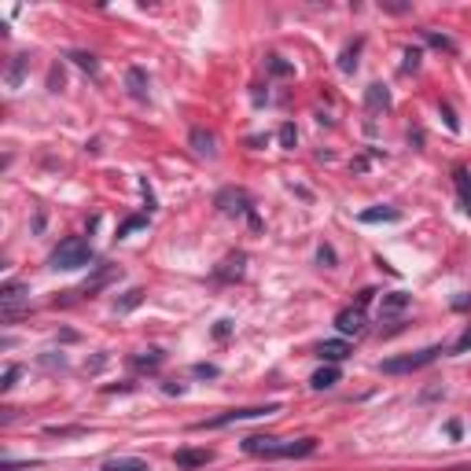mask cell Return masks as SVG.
<instances>
[{
	"label": "cell",
	"instance_id": "obj_1",
	"mask_svg": "<svg viewBox=\"0 0 471 471\" xmlns=\"http://www.w3.org/2000/svg\"><path fill=\"white\" fill-rule=\"evenodd\" d=\"M313 449H317V438H298V442H280V438H262V435L243 438V453H251V457H265V460L309 457Z\"/></svg>",
	"mask_w": 471,
	"mask_h": 471
},
{
	"label": "cell",
	"instance_id": "obj_22",
	"mask_svg": "<svg viewBox=\"0 0 471 471\" xmlns=\"http://www.w3.org/2000/svg\"><path fill=\"white\" fill-rule=\"evenodd\" d=\"M70 59L78 63L81 70H89V74H100V63H96V56H89V52H70Z\"/></svg>",
	"mask_w": 471,
	"mask_h": 471
},
{
	"label": "cell",
	"instance_id": "obj_5",
	"mask_svg": "<svg viewBox=\"0 0 471 471\" xmlns=\"http://www.w3.org/2000/svg\"><path fill=\"white\" fill-rule=\"evenodd\" d=\"M23 309H30V287L26 284H4L0 287V317L4 320H15Z\"/></svg>",
	"mask_w": 471,
	"mask_h": 471
},
{
	"label": "cell",
	"instance_id": "obj_4",
	"mask_svg": "<svg viewBox=\"0 0 471 471\" xmlns=\"http://www.w3.org/2000/svg\"><path fill=\"white\" fill-rule=\"evenodd\" d=\"M442 353V346H427V350H416V353H405V357H387L379 365V372H387V376H401V372H416L423 365H431V361Z\"/></svg>",
	"mask_w": 471,
	"mask_h": 471
},
{
	"label": "cell",
	"instance_id": "obj_29",
	"mask_svg": "<svg viewBox=\"0 0 471 471\" xmlns=\"http://www.w3.org/2000/svg\"><path fill=\"white\" fill-rule=\"evenodd\" d=\"M280 144H284V147H295V144H298V133H295V125H291V122L280 125Z\"/></svg>",
	"mask_w": 471,
	"mask_h": 471
},
{
	"label": "cell",
	"instance_id": "obj_35",
	"mask_svg": "<svg viewBox=\"0 0 471 471\" xmlns=\"http://www.w3.org/2000/svg\"><path fill=\"white\" fill-rule=\"evenodd\" d=\"M372 295H376V291H372V287H365V291L357 295V309H365V306L372 302Z\"/></svg>",
	"mask_w": 471,
	"mask_h": 471
},
{
	"label": "cell",
	"instance_id": "obj_34",
	"mask_svg": "<svg viewBox=\"0 0 471 471\" xmlns=\"http://www.w3.org/2000/svg\"><path fill=\"white\" fill-rule=\"evenodd\" d=\"M196 376H202V379H213V376H218V365H196Z\"/></svg>",
	"mask_w": 471,
	"mask_h": 471
},
{
	"label": "cell",
	"instance_id": "obj_9",
	"mask_svg": "<svg viewBox=\"0 0 471 471\" xmlns=\"http://www.w3.org/2000/svg\"><path fill=\"white\" fill-rule=\"evenodd\" d=\"M125 85H129V96H133V100L147 103V96H151V92H147V74H144L140 67H129V70H125Z\"/></svg>",
	"mask_w": 471,
	"mask_h": 471
},
{
	"label": "cell",
	"instance_id": "obj_6",
	"mask_svg": "<svg viewBox=\"0 0 471 471\" xmlns=\"http://www.w3.org/2000/svg\"><path fill=\"white\" fill-rule=\"evenodd\" d=\"M218 207H221L224 213H247L251 229H262L258 213L251 210V199H247V191H240V188H229V191H221V196H218Z\"/></svg>",
	"mask_w": 471,
	"mask_h": 471
},
{
	"label": "cell",
	"instance_id": "obj_8",
	"mask_svg": "<svg viewBox=\"0 0 471 471\" xmlns=\"http://www.w3.org/2000/svg\"><path fill=\"white\" fill-rule=\"evenodd\" d=\"M335 328L342 331V335H357V331H365V309H342V313L335 317Z\"/></svg>",
	"mask_w": 471,
	"mask_h": 471
},
{
	"label": "cell",
	"instance_id": "obj_15",
	"mask_svg": "<svg viewBox=\"0 0 471 471\" xmlns=\"http://www.w3.org/2000/svg\"><path fill=\"white\" fill-rule=\"evenodd\" d=\"M365 224H376V221H401V213L394 210V207H376V210H361L357 213Z\"/></svg>",
	"mask_w": 471,
	"mask_h": 471
},
{
	"label": "cell",
	"instance_id": "obj_16",
	"mask_svg": "<svg viewBox=\"0 0 471 471\" xmlns=\"http://www.w3.org/2000/svg\"><path fill=\"white\" fill-rule=\"evenodd\" d=\"M191 147H196L199 155H207V158L218 155V147H213V133H202V129H191Z\"/></svg>",
	"mask_w": 471,
	"mask_h": 471
},
{
	"label": "cell",
	"instance_id": "obj_7",
	"mask_svg": "<svg viewBox=\"0 0 471 471\" xmlns=\"http://www.w3.org/2000/svg\"><path fill=\"white\" fill-rule=\"evenodd\" d=\"M174 460H177L180 471H196V468H207L213 460V453H210V449H177Z\"/></svg>",
	"mask_w": 471,
	"mask_h": 471
},
{
	"label": "cell",
	"instance_id": "obj_13",
	"mask_svg": "<svg viewBox=\"0 0 471 471\" xmlns=\"http://www.w3.org/2000/svg\"><path fill=\"white\" fill-rule=\"evenodd\" d=\"M365 103L372 107V111H390V92H387V85H368Z\"/></svg>",
	"mask_w": 471,
	"mask_h": 471
},
{
	"label": "cell",
	"instance_id": "obj_20",
	"mask_svg": "<svg viewBox=\"0 0 471 471\" xmlns=\"http://www.w3.org/2000/svg\"><path fill=\"white\" fill-rule=\"evenodd\" d=\"M140 302H144V287H129V291H125V298H122L114 309H118V313H129V309H136Z\"/></svg>",
	"mask_w": 471,
	"mask_h": 471
},
{
	"label": "cell",
	"instance_id": "obj_31",
	"mask_svg": "<svg viewBox=\"0 0 471 471\" xmlns=\"http://www.w3.org/2000/svg\"><path fill=\"white\" fill-rule=\"evenodd\" d=\"M468 350H471V328H468L464 335L457 339V346H453V353H468Z\"/></svg>",
	"mask_w": 471,
	"mask_h": 471
},
{
	"label": "cell",
	"instance_id": "obj_32",
	"mask_svg": "<svg viewBox=\"0 0 471 471\" xmlns=\"http://www.w3.org/2000/svg\"><path fill=\"white\" fill-rule=\"evenodd\" d=\"M416 67H420V52L409 48V52H405V70H416Z\"/></svg>",
	"mask_w": 471,
	"mask_h": 471
},
{
	"label": "cell",
	"instance_id": "obj_21",
	"mask_svg": "<svg viewBox=\"0 0 471 471\" xmlns=\"http://www.w3.org/2000/svg\"><path fill=\"white\" fill-rule=\"evenodd\" d=\"M23 74H26V59L15 56L12 67H8V85H12V89H19V85H23Z\"/></svg>",
	"mask_w": 471,
	"mask_h": 471
},
{
	"label": "cell",
	"instance_id": "obj_28",
	"mask_svg": "<svg viewBox=\"0 0 471 471\" xmlns=\"http://www.w3.org/2000/svg\"><path fill=\"white\" fill-rule=\"evenodd\" d=\"M158 361H163V353H158V350H147V353H140V357H136V365H140V368H155Z\"/></svg>",
	"mask_w": 471,
	"mask_h": 471
},
{
	"label": "cell",
	"instance_id": "obj_11",
	"mask_svg": "<svg viewBox=\"0 0 471 471\" xmlns=\"http://www.w3.org/2000/svg\"><path fill=\"white\" fill-rule=\"evenodd\" d=\"M103 471H151V464L140 457H111L103 464Z\"/></svg>",
	"mask_w": 471,
	"mask_h": 471
},
{
	"label": "cell",
	"instance_id": "obj_27",
	"mask_svg": "<svg viewBox=\"0 0 471 471\" xmlns=\"http://www.w3.org/2000/svg\"><path fill=\"white\" fill-rule=\"evenodd\" d=\"M423 37L431 41L435 48H446V52H453V41H449V37H442V34H435V30H423Z\"/></svg>",
	"mask_w": 471,
	"mask_h": 471
},
{
	"label": "cell",
	"instance_id": "obj_30",
	"mask_svg": "<svg viewBox=\"0 0 471 471\" xmlns=\"http://www.w3.org/2000/svg\"><path fill=\"white\" fill-rule=\"evenodd\" d=\"M48 435H59V438H74V435H85V427H48Z\"/></svg>",
	"mask_w": 471,
	"mask_h": 471
},
{
	"label": "cell",
	"instance_id": "obj_33",
	"mask_svg": "<svg viewBox=\"0 0 471 471\" xmlns=\"http://www.w3.org/2000/svg\"><path fill=\"white\" fill-rule=\"evenodd\" d=\"M317 258H320V265H335V251H331V247H320Z\"/></svg>",
	"mask_w": 471,
	"mask_h": 471
},
{
	"label": "cell",
	"instance_id": "obj_19",
	"mask_svg": "<svg viewBox=\"0 0 471 471\" xmlns=\"http://www.w3.org/2000/svg\"><path fill=\"white\" fill-rule=\"evenodd\" d=\"M357 52H361V41H353V45L342 48V59H339V70H342V74H353V70H357Z\"/></svg>",
	"mask_w": 471,
	"mask_h": 471
},
{
	"label": "cell",
	"instance_id": "obj_36",
	"mask_svg": "<svg viewBox=\"0 0 471 471\" xmlns=\"http://www.w3.org/2000/svg\"><path fill=\"white\" fill-rule=\"evenodd\" d=\"M229 328H232V320H218V328H213V335H218V339H224V335H229Z\"/></svg>",
	"mask_w": 471,
	"mask_h": 471
},
{
	"label": "cell",
	"instance_id": "obj_14",
	"mask_svg": "<svg viewBox=\"0 0 471 471\" xmlns=\"http://www.w3.org/2000/svg\"><path fill=\"white\" fill-rule=\"evenodd\" d=\"M243 262H247L243 254H232V258L221 262V269L213 273V276H218V280H240V276H243Z\"/></svg>",
	"mask_w": 471,
	"mask_h": 471
},
{
	"label": "cell",
	"instance_id": "obj_23",
	"mask_svg": "<svg viewBox=\"0 0 471 471\" xmlns=\"http://www.w3.org/2000/svg\"><path fill=\"white\" fill-rule=\"evenodd\" d=\"M265 67H269V74H276V78H287V74H295V67H291V63H284L280 56H269V63H265Z\"/></svg>",
	"mask_w": 471,
	"mask_h": 471
},
{
	"label": "cell",
	"instance_id": "obj_25",
	"mask_svg": "<svg viewBox=\"0 0 471 471\" xmlns=\"http://www.w3.org/2000/svg\"><path fill=\"white\" fill-rule=\"evenodd\" d=\"M144 224H147V218H129V221H122V224H118V240H125L129 232L144 229Z\"/></svg>",
	"mask_w": 471,
	"mask_h": 471
},
{
	"label": "cell",
	"instance_id": "obj_18",
	"mask_svg": "<svg viewBox=\"0 0 471 471\" xmlns=\"http://www.w3.org/2000/svg\"><path fill=\"white\" fill-rule=\"evenodd\" d=\"M409 302H412V298L405 295V291H390V295H383V317H387V313H401V309L409 306Z\"/></svg>",
	"mask_w": 471,
	"mask_h": 471
},
{
	"label": "cell",
	"instance_id": "obj_3",
	"mask_svg": "<svg viewBox=\"0 0 471 471\" xmlns=\"http://www.w3.org/2000/svg\"><path fill=\"white\" fill-rule=\"evenodd\" d=\"M273 412H280V405H251V409H229V412H221V416H213V420H202L196 423V431H213V427H229V423H243V420H262V416H273Z\"/></svg>",
	"mask_w": 471,
	"mask_h": 471
},
{
	"label": "cell",
	"instance_id": "obj_12",
	"mask_svg": "<svg viewBox=\"0 0 471 471\" xmlns=\"http://www.w3.org/2000/svg\"><path fill=\"white\" fill-rule=\"evenodd\" d=\"M339 383V368L335 365H324V368H317L313 376H309V387L313 390H331Z\"/></svg>",
	"mask_w": 471,
	"mask_h": 471
},
{
	"label": "cell",
	"instance_id": "obj_26",
	"mask_svg": "<svg viewBox=\"0 0 471 471\" xmlns=\"http://www.w3.org/2000/svg\"><path fill=\"white\" fill-rule=\"evenodd\" d=\"M19 372H23L19 365H8V368H4V376H0V390H12V387H15V379H19Z\"/></svg>",
	"mask_w": 471,
	"mask_h": 471
},
{
	"label": "cell",
	"instance_id": "obj_2",
	"mask_svg": "<svg viewBox=\"0 0 471 471\" xmlns=\"http://www.w3.org/2000/svg\"><path fill=\"white\" fill-rule=\"evenodd\" d=\"M92 262V247H89V240H81V236H70V240H63L56 251H52V258L48 265L52 269H81V265H89Z\"/></svg>",
	"mask_w": 471,
	"mask_h": 471
},
{
	"label": "cell",
	"instance_id": "obj_37",
	"mask_svg": "<svg viewBox=\"0 0 471 471\" xmlns=\"http://www.w3.org/2000/svg\"><path fill=\"white\" fill-rule=\"evenodd\" d=\"M453 309H471V295H460V298H453Z\"/></svg>",
	"mask_w": 471,
	"mask_h": 471
},
{
	"label": "cell",
	"instance_id": "obj_10",
	"mask_svg": "<svg viewBox=\"0 0 471 471\" xmlns=\"http://www.w3.org/2000/svg\"><path fill=\"white\" fill-rule=\"evenodd\" d=\"M317 357H320V361H328V365H335V361L350 357V342H342V339L320 342V346H317Z\"/></svg>",
	"mask_w": 471,
	"mask_h": 471
},
{
	"label": "cell",
	"instance_id": "obj_24",
	"mask_svg": "<svg viewBox=\"0 0 471 471\" xmlns=\"http://www.w3.org/2000/svg\"><path fill=\"white\" fill-rule=\"evenodd\" d=\"M457 188H460V199H464V210L471 213V185H468V174L457 169Z\"/></svg>",
	"mask_w": 471,
	"mask_h": 471
},
{
	"label": "cell",
	"instance_id": "obj_17",
	"mask_svg": "<svg viewBox=\"0 0 471 471\" xmlns=\"http://www.w3.org/2000/svg\"><path fill=\"white\" fill-rule=\"evenodd\" d=\"M114 276H118V269H114V265H100V273H96V276H92V280H89V284H85V295H96V291H100V287H103V284H111V280H114Z\"/></svg>",
	"mask_w": 471,
	"mask_h": 471
}]
</instances>
